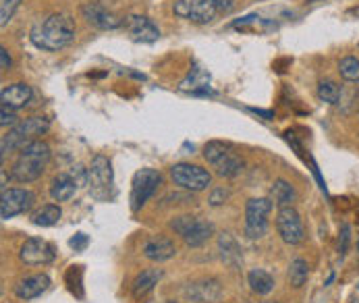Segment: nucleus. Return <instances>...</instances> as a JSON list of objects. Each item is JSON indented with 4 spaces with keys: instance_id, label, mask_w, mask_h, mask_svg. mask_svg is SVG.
I'll use <instances>...</instances> for the list:
<instances>
[{
    "instance_id": "nucleus-1",
    "label": "nucleus",
    "mask_w": 359,
    "mask_h": 303,
    "mask_svg": "<svg viewBox=\"0 0 359 303\" xmlns=\"http://www.w3.org/2000/svg\"><path fill=\"white\" fill-rule=\"evenodd\" d=\"M75 38V21L67 13H52L44 21L36 23L29 32V40L36 48L46 52L62 50Z\"/></svg>"
},
{
    "instance_id": "nucleus-2",
    "label": "nucleus",
    "mask_w": 359,
    "mask_h": 303,
    "mask_svg": "<svg viewBox=\"0 0 359 303\" xmlns=\"http://www.w3.org/2000/svg\"><path fill=\"white\" fill-rule=\"evenodd\" d=\"M48 162H50V146L42 140H36L19 150L17 160L11 166V179L15 183H34L44 175Z\"/></svg>"
},
{
    "instance_id": "nucleus-3",
    "label": "nucleus",
    "mask_w": 359,
    "mask_h": 303,
    "mask_svg": "<svg viewBox=\"0 0 359 303\" xmlns=\"http://www.w3.org/2000/svg\"><path fill=\"white\" fill-rule=\"evenodd\" d=\"M50 127L48 119L44 116H29L25 121H19L15 127L8 129L6 135H2V142H0V148H2V160L6 158V154L15 150H21L25 148L27 144L36 142L38 135L46 133Z\"/></svg>"
},
{
    "instance_id": "nucleus-4",
    "label": "nucleus",
    "mask_w": 359,
    "mask_h": 303,
    "mask_svg": "<svg viewBox=\"0 0 359 303\" xmlns=\"http://www.w3.org/2000/svg\"><path fill=\"white\" fill-rule=\"evenodd\" d=\"M205 162L216 170L218 177L224 179H235L243 173V158L233 150L231 146L222 144V142H210L204 148Z\"/></svg>"
},
{
    "instance_id": "nucleus-5",
    "label": "nucleus",
    "mask_w": 359,
    "mask_h": 303,
    "mask_svg": "<svg viewBox=\"0 0 359 303\" xmlns=\"http://www.w3.org/2000/svg\"><path fill=\"white\" fill-rule=\"evenodd\" d=\"M183 241L187 248H202L205 241L214 235L212 222L202 220L198 216H177L168 224Z\"/></svg>"
},
{
    "instance_id": "nucleus-6",
    "label": "nucleus",
    "mask_w": 359,
    "mask_h": 303,
    "mask_svg": "<svg viewBox=\"0 0 359 303\" xmlns=\"http://www.w3.org/2000/svg\"><path fill=\"white\" fill-rule=\"evenodd\" d=\"M170 179L175 185L187 189V191H204L210 187L212 183V175L198 166V164H189V162H179V164H172L170 166Z\"/></svg>"
},
{
    "instance_id": "nucleus-7",
    "label": "nucleus",
    "mask_w": 359,
    "mask_h": 303,
    "mask_svg": "<svg viewBox=\"0 0 359 303\" xmlns=\"http://www.w3.org/2000/svg\"><path fill=\"white\" fill-rule=\"evenodd\" d=\"M162 185V175L156 168H142L133 175L131 181V210L137 212L140 208H144L146 202L158 191V187Z\"/></svg>"
},
{
    "instance_id": "nucleus-8",
    "label": "nucleus",
    "mask_w": 359,
    "mask_h": 303,
    "mask_svg": "<svg viewBox=\"0 0 359 303\" xmlns=\"http://www.w3.org/2000/svg\"><path fill=\"white\" fill-rule=\"evenodd\" d=\"M276 231H278L280 239L287 245H299L306 239L304 220H302L299 212L293 206L278 208V212H276Z\"/></svg>"
},
{
    "instance_id": "nucleus-9",
    "label": "nucleus",
    "mask_w": 359,
    "mask_h": 303,
    "mask_svg": "<svg viewBox=\"0 0 359 303\" xmlns=\"http://www.w3.org/2000/svg\"><path fill=\"white\" fill-rule=\"evenodd\" d=\"M272 212V200L254 198L245 206V235L250 239H262L268 233V218Z\"/></svg>"
},
{
    "instance_id": "nucleus-10",
    "label": "nucleus",
    "mask_w": 359,
    "mask_h": 303,
    "mask_svg": "<svg viewBox=\"0 0 359 303\" xmlns=\"http://www.w3.org/2000/svg\"><path fill=\"white\" fill-rule=\"evenodd\" d=\"M172 11L177 17L187 19L191 23H200V25L214 21V17L218 13V8L214 6L212 0H177Z\"/></svg>"
},
{
    "instance_id": "nucleus-11",
    "label": "nucleus",
    "mask_w": 359,
    "mask_h": 303,
    "mask_svg": "<svg viewBox=\"0 0 359 303\" xmlns=\"http://www.w3.org/2000/svg\"><path fill=\"white\" fill-rule=\"evenodd\" d=\"M36 202V196L34 191L29 189H4L2 191V198H0V216L2 220H8L17 214H23L27 212Z\"/></svg>"
},
{
    "instance_id": "nucleus-12",
    "label": "nucleus",
    "mask_w": 359,
    "mask_h": 303,
    "mask_svg": "<svg viewBox=\"0 0 359 303\" xmlns=\"http://www.w3.org/2000/svg\"><path fill=\"white\" fill-rule=\"evenodd\" d=\"M81 15L92 27L102 29V32H112V29H118L123 25V21L100 2H86L81 6Z\"/></svg>"
},
{
    "instance_id": "nucleus-13",
    "label": "nucleus",
    "mask_w": 359,
    "mask_h": 303,
    "mask_svg": "<svg viewBox=\"0 0 359 303\" xmlns=\"http://www.w3.org/2000/svg\"><path fill=\"white\" fill-rule=\"evenodd\" d=\"M19 257L27 266H44V264H50L52 260L56 257V252H54V248H52L48 241L38 239V237H32V239H27L21 245Z\"/></svg>"
},
{
    "instance_id": "nucleus-14",
    "label": "nucleus",
    "mask_w": 359,
    "mask_h": 303,
    "mask_svg": "<svg viewBox=\"0 0 359 303\" xmlns=\"http://www.w3.org/2000/svg\"><path fill=\"white\" fill-rule=\"evenodd\" d=\"M183 295L189 303H216L222 297V287L216 278H202L189 283L183 289Z\"/></svg>"
},
{
    "instance_id": "nucleus-15",
    "label": "nucleus",
    "mask_w": 359,
    "mask_h": 303,
    "mask_svg": "<svg viewBox=\"0 0 359 303\" xmlns=\"http://www.w3.org/2000/svg\"><path fill=\"white\" fill-rule=\"evenodd\" d=\"M88 175H90V185L98 196H104L106 191L112 189V166H110V160L102 154L92 158Z\"/></svg>"
},
{
    "instance_id": "nucleus-16",
    "label": "nucleus",
    "mask_w": 359,
    "mask_h": 303,
    "mask_svg": "<svg viewBox=\"0 0 359 303\" xmlns=\"http://www.w3.org/2000/svg\"><path fill=\"white\" fill-rule=\"evenodd\" d=\"M125 27L127 32L131 34V38L135 42H142V44H152L160 38V29L154 25L152 19L148 17H142V15H131L125 19Z\"/></svg>"
},
{
    "instance_id": "nucleus-17",
    "label": "nucleus",
    "mask_w": 359,
    "mask_h": 303,
    "mask_svg": "<svg viewBox=\"0 0 359 303\" xmlns=\"http://www.w3.org/2000/svg\"><path fill=\"white\" fill-rule=\"evenodd\" d=\"M50 287V278L46 274H32V276H25L23 281H19L15 285V295L19 299H36L40 297L46 289Z\"/></svg>"
},
{
    "instance_id": "nucleus-18",
    "label": "nucleus",
    "mask_w": 359,
    "mask_h": 303,
    "mask_svg": "<svg viewBox=\"0 0 359 303\" xmlns=\"http://www.w3.org/2000/svg\"><path fill=\"white\" fill-rule=\"evenodd\" d=\"M32 96H34V92H32V88L25 86V83H13V86L2 88V92H0L2 106L13 108V110L25 108V106L32 102Z\"/></svg>"
},
{
    "instance_id": "nucleus-19",
    "label": "nucleus",
    "mask_w": 359,
    "mask_h": 303,
    "mask_svg": "<svg viewBox=\"0 0 359 303\" xmlns=\"http://www.w3.org/2000/svg\"><path fill=\"white\" fill-rule=\"evenodd\" d=\"M177 253L175 241H170L168 237H150L144 243V255L152 262H166Z\"/></svg>"
},
{
    "instance_id": "nucleus-20",
    "label": "nucleus",
    "mask_w": 359,
    "mask_h": 303,
    "mask_svg": "<svg viewBox=\"0 0 359 303\" xmlns=\"http://www.w3.org/2000/svg\"><path fill=\"white\" fill-rule=\"evenodd\" d=\"M160 278H162V270H158V268L142 270V272L133 278V283H131V293H133V297H135V299L146 297V295L154 289L156 285H158Z\"/></svg>"
},
{
    "instance_id": "nucleus-21",
    "label": "nucleus",
    "mask_w": 359,
    "mask_h": 303,
    "mask_svg": "<svg viewBox=\"0 0 359 303\" xmlns=\"http://www.w3.org/2000/svg\"><path fill=\"white\" fill-rule=\"evenodd\" d=\"M77 191V181L69 173H60L52 179L50 196L54 202H69Z\"/></svg>"
},
{
    "instance_id": "nucleus-22",
    "label": "nucleus",
    "mask_w": 359,
    "mask_h": 303,
    "mask_svg": "<svg viewBox=\"0 0 359 303\" xmlns=\"http://www.w3.org/2000/svg\"><path fill=\"white\" fill-rule=\"evenodd\" d=\"M270 200L276 203L278 208L293 206L295 200H297V191H295V187H293L289 181L278 179V181H274V185H272V189H270Z\"/></svg>"
},
{
    "instance_id": "nucleus-23",
    "label": "nucleus",
    "mask_w": 359,
    "mask_h": 303,
    "mask_svg": "<svg viewBox=\"0 0 359 303\" xmlns=\"http://www.w3.org/2000/svg\"><path fill=\"white\" fill-rule=\"evenodd\" d=\"M218 250L220 257L229 264V266H239L241 264V248L237 245V241L231 237V233H222L218 237Z\"/></svg>"
},
{
    "instance_id": "nucleus-24",
    "label": "nucleus",
    "mask_w": 359,
    "mask_h": 303,
    "mask_svg": "<svg viewBox=\"0 0 359 303\" xmlns=\"http://www.w3.org/2000/svg\"><path fill=\"white\" fill-rule=\"evenodd\" d=\"M248 281H250L252 291L257 293V295H268V293L274 289V276H272L268 270H262V268L250 270Z\"/></svg>"
},
{
    "instance_id": "nucleus-25",
    "label": "nucleus",
    "mask_w": 359,
    "mask_h": 303,
    "mask_svg": "<svg viewBox=\"0 0 359 303\" xmlns=\"http://www.w3.org/2000/svg\"><path fill=\"white\" fill-rule=\"evenodd\" d=\"M309 276V264L304 257H295L291 264H289V270H287V281L293 289H302L306 285Z\"/></svg>"
},
{
    "instance_id": "nucleus-26",
    "label": "nucleus",
    "mask_w": 359,
    "mask_h": 303,
    "mask_svg": "<svg viewBox=\"0 0 359 303\" xmlns=\"http://www.w3.org/2000/svg\"><path fill=\"white\" fill-rule=\"evenodd\" d=\"M60 216H62V210L58 203H46L32 214V222L36 227H54L60 220Z\"/></svg>"
},
{
    "instance_id": "nucleus-27",
    "label": "nucleus",
    "mask_w": 359,
    "mask_h": 303,
    "mask_svg": "<svg viewBox=\"0 0 359 303\" xmlns=\"http://www.w3.org/2000/svg\"><path fill=\"white\" fill-rule=\"evenodd\" d=\"M318 96L322 102H328V104H337L341 100V86H337L334 81L326 79V81H320L318 83Z\"/></svg>"
},
{
    "instance_id": "nucleus-28",
    "label": "nucleus",
    "mask_w": 359,
    "mask_h": 303,
    "mask_svg": "<svg viewBox=\"0 0 359 303\" xmlns=\"http://www.w3.org/2000/svg\"><path fill=\"white\" fill-rule=\"evenodd\" d=\"M339 73L343 79L347 81H353L359 83V60L355 56H345L341 62H339Z\"/></svg>"
},
{
    "instance_id": "nucleus-29",
    "label": "nucleus",
    "mask_w": 359,
    "mask_h": 303,
    "mask_svg": "<svg viewBox=\"0 0 359 303\" xmlns=\"http://www.w3.org/2000/svg\"><path fill=\"white\" fill-rule=\"evenodd\" d=\"M19 4H21V0H0V25L2 27L11 21L13 13L19 8Z\"/></svg>"
},
{
    "instance_id": "nucleus-30",
    "label": "nucleus",
    "mask_w": 359,
    "mask_h": 303,
    "mask_svg": "<svg viewBox=\"0 0 359 303\" xmlns=\"http://www.w3.org/2000/svg\"><path fill=\"white\" fill-rule=\"evenodd\" d=\"M19 121H17V114L13 112V108H6V106H2L0 108V125L2 127H15Z\"/></svg>"
},
{
    "instance_id": "nucleus-31",
    "label": "nucleus",
    "mask_w": 359,
    "mask_h": 303,
    "mask_svg": "<svg viewBox=\"0 0 359 303\" xmlns=\"http://www.w3.org/2000/svg\"><path fill=\"white\" fill-rule=\"evenodd\" d=\"M229 198V191L224 189V187H220V189H214L212 194H210V206H222L224 203V200Z\"/></svg>"
},
{
    "instance_id": "nucleus-32",
    "label": "nucleus",
    "mask_w": 359,
    "mask_h": 303,
    "mask_svg": "<svg viewBox=\"0 0 359 303\" xmlns=\"http://www.w3.org/2000/svg\"><path fill=\"white\" fill-rule=\"evenodd\" d=\"M69 243H71V248H73L75 252H81V250H86V245H88V237H86L83 233H77Z\"/></svg>"
},
{
    "instance_id": "nucleus-33",
    "label": "nucleus",
    "mask_w": 359,
    "mask_h": 303,
    "mask_svg": "<svg viewBox=\"0 0 359 303\" xmlns=\"http://www.w3.org/2000/svg\"><path fill=\"white\" fill-rule=\"evenodd\" d=\"M212 2H214V6H216L220 13H231L233 6H235V0H212Z\"/></svg>"
},
{
    "instance_id": "nucleus-34",
    "label": "nucleus",
    "mask_w": 359,
    "mask_h": 303,
    "mask_svg": "<svg viewBox=\"0 0 359 303\" xmlns=\"http://www.w3.org/2000/svg\"><path fill=\"white\" fill-rule=\"evenodd\" d=\"M0 60H2V71H8L11 69V56L6 48H0Z\"/></svg>"
},
{
    "instance_id": "nucleus-35",
    "label": "nucleus",
    "mask_w": 359,
    "mask_h": 303,
    "mask_svg": "<svg viewBox=\"0 0 359 303\" xmlns=\"http://www.w3.org/2000/svg\"><path fill=\"white\" fill-rule=\"evenodd\" d=\"M347 243H349V227H343V245H341V253L347 252Z\"/></svg>"
},
{
    "instance_id": "nucleus-36",
    "label": "nucleus",
    "mask_w": 359,
    "mask_h": 303,
    "mask_svg": "<svg viewBox=\"0 0 359 303\" xmlns=\"http://www.w3.org/2000/svg\"><path fill=\"white\" fill-rule=\"evenodd\" d=\"M264 303H276V302H264Z\"/></svg>"
}]
</instances>
